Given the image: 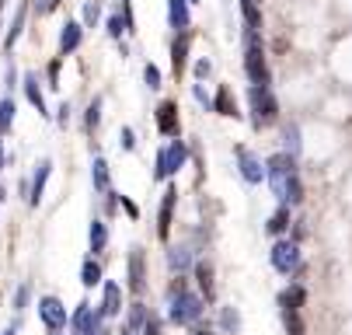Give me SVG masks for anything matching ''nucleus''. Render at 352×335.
I'll list each match as a JSON object with an SVG mask.
<instances>
[{"mask_svg": "<svg viewBox=\"0 0 352 335\" xmlns=\"http://www.w3.org/2000/svg\"><path fill=\"white\" fill-rule=\"evenodd\" d=\"M199 318H203V297L188 294L182 283H175L171 286V321L175 325H192Z\"/></svg>", "mask_w": 352, "mask_h": 335, "instance_id": "obj_1", "label": "nucleus"}, {"mask_svg": "<svg viewBox=\"0 0 352 335\" xmlns=\"http://www.w3.org/2000/svg\"><path fill=\"white\" fill-rule=\"evenodd\" d=\"M293 175H296V158H293V154H276V158H269V164H265V178H269V185H272L276 199L286 203V188H289Z\"/></svg>", "mask_w": 352, "mask_h": 335, "instance_id": "obj_2", "label": "nucleus"}, {"mask_svg": "<svg viewBox=\"0 0 352 335\" xmlns=\"http://www.w3.org/2000/svg\"><path fill=\"white\" fill-rule=\"evenodd\" d=\"M248 50H244V70L251 77V84H269V63H265V53H262V42H258V32H248Z\"/></svg>", "mask_w": 352, "mask_h": 335, "instance_id": "obj_3", "label": "nucleus"}, {"mask_svg": "<svg viewBox=\"0 0 352 335\" xmlns=\"http://www.w3.org/2000/svg\"><path fill=\"white\" fill-rule=\"evenodd\" d=\"M248 98H251V112H255V126H269V122H276L279 105H276V98H272L269 84H251Z\"/></svg>", "mask_w": 352, "mask_h": 335, "instance_id": "obj_4", "label": "nucleus"}, {"mask_svg": "<svg viewBox=\"0 0 352 335\" xmlns=\"http://www.w3.org/2000/svg\"><path fill=\"white\" fill-rule=\"evenodd\" d=\"M185 158H188V151H185V143L182 140H175L171 147H164L161 154H157V164H154V178H168V175H175L182 164H185Z\"/></svg>", "mask_w": 352, "mask_h": 335, "instance_id": "obj_5", "label": "nucleus"}, {"mask_svg": "<svg viewBox=\"0 0 352 335\" xmlns=\"http://www.w3.org/2000/svg\"><path fill=\"white\" fill-rule=\"evenodd\" d=\"M38 318L56 332V328H63V325H67V307H63L56 297H42V301H38Z\"/></svg>", "mask_w": 352, "mask_h": 335, "instance_id": "obj_6", "label": "nucleus"}, {"mask_svg": "<svg viewBox=\"0 0 352 335\" xmlns=\"http://www.w3.org/2000/svg\"><path fill=\"white\" fill-rule=\"evenodd\" d=\"M272 266L279 269V272H293L296 266H300V252H296V245L293 241H279L276 248H272Z\"/></svg>", "mask_w": 352, "mask_h": 335, "instance_id": "obj_7", "label": "nucleus"}, {"mask_svg": "<svg viewBox=\"0 0 352 335\" xmlns=\"http://www.w3.org/2000/svg\"><path fill=\"white\" fill-rule=\"evenodd\" d=\"M234 154H237V161H241V175H244V182H251V185H255V182H262V178H265V168H262V161H258L255 154H251V151L237 147Z\"/></svg>", "mask_w": 352, "mask_h": 335, "instance_id": "obj_8", "label": "nucleus"}, {"mask_svg": "<svg viewBox=\"0 0 352 335\" xmlns=\"http://www.w3.org/2000/svg\"><path fill=\"white\" fill-rule=\"evenodd\" d=\"M146 286V272H143V248H133L129 252V290L133 294H143Z\"/></svg>", "mask_w": 352, "mask_h": 335, "instance_id": "obj_9", "label": "nucleus"}, {"mask_svg": "<svg viewBox=\"0 0 352 335\" xmlns=\"http://www.w3.org/2000/svg\"><path fill=\"white\" fill-rule=\"evenodd\" d=\"M175 203H178V188L171 185L168 193H164V199H161V224H157V234H161V237H168V234H171V217H175Z\"/></svg>", "mask_w": 352, "mask_h": 335, "instance_id": "obj_10", "label": "nucleus"}, {"mask_svg": "<svg viewBox=\"0 0 352 335\" xmlns=\"http://www.w3.org/2000/svg\"><path fill=\"white\" fill-rule=\"evenodd\" d=\"M157 129H161L164 136H178V105H175V102H164V105L157 109Z\"/></svg>", "mask_w": 352, "mask_h": 335, "instance_id": "obj_11", "label": "nucleus"}, {"mask_svg": "<svg viewBox=\"0 0 352 335\" xmlns=\"http://www.w3.org/2000/svg\"><path fill=\"white\" fill-rule=\"evenodd\" d=\"M168 21L175 32H185L188 28V0H168Z\"/></svg>", "mask_w": 352, "mask_h": 335, "instance_id": "obj_12", "label": "nucleus"}, {"mask_svg": "<svg viewBox=\"0 0 352 335\" xmlns=\"http://www.w3.org/2000/svg\"><path fill=\"white\" fill-rule=\"evenodd\" d=\"M185 63H188V35L182 32L175 39V45H171V70H175V77L185 74Z\"/></svg>", "mask_w": 352, "mask_h": 335, "instance_id": "obj_13", "label": "nucleus"}, {"mask_svg": "<svg viewBox=\"0 0 352 335\" xmlns=\"http://www.w3.org/2000/svg\"><path fill=\"white\" fill-rule=\"evenodd\" d=\"M122 311V286L119 283H105V304H102V314L105 318H116Z\"/></svg>", "mask_w": 352, "mask_h": 335, "instance_id": "obj_14", "label": "nucleus"}, {"mask_svg": "<svg viewBox=\"0 0 352 335\" xmlns=\"http://www.w3.org/2000/svg\"><path fill=\"white\" fill-rule=\"evenodd\" d=\"M80 45V25L77 21H67L63 25V32H60V53L67 56V53H74Z\"/></svg>", "mask_w": 352, "mask_h": 335, "instance_id": "obj_15", "label": "nucleus"}, {"mask_svg": "<svg viewBox=\"0 0 352 335\" xmlns=\"http://www.w3.org/2000/svg\"><path fill=\"white\" fill-rule=\"evenodd\" d=\"M49 168H53V164H49V161H42V164H38V171H35V178H32V196H28V203H32V206H38V203H42V193H45V178H49Z\"/></svg>", "mask_w": 352, "mask_h": 335, "instance_id": "obj_16", "label": "nucleus"}, {"mask_svg": "<svg viewBox=\"0 0 352 335\" xmlns=\"http://www.w3.org/2000/svg\"><path fill=\"white\" fill-rule=\"evenodd\" d=\"M241 14H244L248 32H258L262 28V8H258V0H241Z\"/></svg>", "mask_w": 352, "mask_h": 335, "instance_id": "obj_17", "label": "nucleus"}, {"mask_svg": "<svg viewBox=\"0 0 352 335\" xmlns=\"http://www.w3.org/2000/svg\"><path fill=\"white\" fill-rule=\"evenodd\" d=\"M213 109H217L220 116H234V119L241 116V112H237V102H234V94H230V87H227V84L217 91V102H213Z\"/></svg>", "mask_w": 352, "mask_h": 335, "instance_id": "obj_18", "label": "nucleus"}, {"mask_svg": "<svg viewBox=\"0 0 352 335\" xmlns=\"http://www.w3.org/2000/svg\"><path fill=\"white\" fill-rule=\"evenodd\" d=\"M25 94H28V102L38 109V116H45V98H42V91H38V77L35 74H25Z\"/></svg>", "mask_w": 352, "mask_h": 335, "instance_id": "obj_19", "label": "nucleus"}, {"mask_svg": "<svg viewBox=\"0 0 352 335\" xmlns=\"http://www.w3.org/2000/svg\"><path fill=\"white\" fill-rule=\"evenodd\" d=\"M87 237H91V252H102V248L109 245V230H105V224H102V220H91Z\"/></svg>", "mask_w": 352, "mask_h": 335, "instance_id": "obj_20", "label": "nucleus"}, {"mask_svg": "<svg viewBox=\"0 0 352 335\" xmlns=\"http://www.w3.org/2000/svg\"><path fill=\"white\" fill-rule=\"evenodd\" d=\"M91 325H98V314H91V304H77V311H74V328H77V332H87Z\"/></svg>", "mask_w": 352, "mask_h": 335, "instance_id": "obj_21", "label": "nucleus"}, {"mask_svg": "<svg viewBox=\"0 0 352 335\" xmlns=\"http://www.w3.org/2000/svg\"><path fill=\"white\" fill-rule=\"evenodd\" d=\"M91 178H94V188H98V193H109V164H105L102 158H94Z\"/></svg>", "mask_w": 352, "mask_h": 335, "instance_id": "obj_22", "label": "nucleus"}, {"mask_svg": "<svg viewBox=\"0 0 352 335\" xmlns=\"http://www.w3.org/2000/svg\"><path fill=\"white\" fill-rule=\"evenodd\" d=\"M188 262H192L188 248H168V266H171V272H185Z\"/></svg>", "mask_w": 352, "mask_h": 335, "instance_id": "obj_23", "label": "nucleus"}, {"mask_svg": "<svg viewBox=\"0 0 352 335\" xmlns=\"http://www.w3.org/2000/svg\"><path fill=\"white\" fill-rule=\"evenodd\" d=\"M150 318H154V314H150V311H146V307L136 301V304L129 307V332H136V328H146V321H150Z\"/></svg>", "mask_w": 352, "mask_h": 335, "instance_id": "obj_24", "label": "nucleus"}, {"mask_svg": "<svg viewBox=\"0 0 352 335\" xmlns=\"http://www.w3.org/2000/svg\"><path fill=\"white\" fill-rule=\"evenodd\" d=\"M80 283H84V286L102 283V266H98L94 259H87V262H84V269H80Z\"/></svg>", "mask_w": 352, "mask_h": 335, "instance_id": "obj_25", "label": "nucleus"}, {"mask_svg": "<svg viewBox=\"0 0 352 335\" xmlns=\"http://www.w3.org/2000/svg\"><path fill=\"white\" fill-rule=\"evenodd\" d=\"M283 318H286V332H289V335H304V321H300V307H283Z\"/></svg>", "mask_w": 352, "mask_h": 335, "instance_id": "obj_26", "label": "nucleus"}, {"mask_svg": "<svg viewBox=\"0 0 352 335\" xmlns=\"http://www.w3.org/2000/svg\"><path fill=\"white\" fill-rule=\"evenodd\" d=\"M195 276H199V286L206 290V297H213V269H210L206 262H199V266H195Z\"/></svg>", "mask_w": 352, "mask_h": 335, "instance_id": "obj_27", "label": "nucleus"}, {"mask_svg": "<svg viewBox=\"0 0 352 335\" xmlns=\"http://www.w3.org/2000/svg\"><path fill=\"white\" fill-rule=\"evenodd\" d=\"M289 227V210L283 206L279 213H272V220H269V234H283Z\"/></svg>", "mask_w": 352, "mask_h": 335, "instance_id": "obj_28", "label": "nucleus"}, {"mask_svg": "<svg viewBox=\"0 0 352 335\" xmlns=\"http://www.w3.org/2000/svg\"><path fill=\"white\" fill-rule=\"evenodd\" d=\"M11 122H14V102L4 98V102H0V133H4Z\"/></svg>", "mask_w": 352, "mask_h": 335, "instance_id": "obj_29", "label": "nucleus"}, {"mask_svg": "<svg viewBox=\"0 0 352 335\" xmlns=\"http://www.w3.org/2000/svg\"><path fill=\"white\" fill-rule=\"evenodd\" d=\"M304 199V185H300V175H293L289 188H286V203H300Z\"/></svg>", "mask_w": 352, "mask_h": 335, "instance_id": "obj_30", "label": "nucleus"}, {"mask_svg": "<svg viewBox=\"0 0 352 335\" xmlns=\"http://www.w3.org/2000/svg\"><path fill=\"white\" fill-rule=\"evenodd\" d=\"M286 151L296 158L300 154V129L296 126H286Z\"/></svg>", "mask_w": 352, "mask_h": 335, "instance_id": "obj_31", "label": "nucleus"}, {"mask_svg": "<svg viewBox=\"0 0 352 335\" xmlns=\"http://www.w3.org/2000/svg\"><path fill=\"white\" fill-rule=\"evenodd\" d=\"M300 304H304V290H300V286H293V290L283 294V307H300Z\"/></svg>", "mask_w": 352, "mask_h": 335, "instance_id": "obj_32", "label": "nucleus"}, {"mask_svg": "<svg viewBox=\"0 0 352 335\" xmlns=\"http://www.w3.org/2000/svg\"><path fill=\"white\" fill-rule=\"evenodd\" d=\"M143 80H146V87L154 91V87H161V70L154 67V63H146V70H143Z\"/></svg>", "mask_w": 352, "mask_h": 335, "instance_id": "obj_33", "label": "nucleus"}, {"mask_svg": "<svg viewBox=\"0 0 352 335\" xmlns=\"http://www.w3.org/2000/svg\"><path fill=\"white\" fill-rule=\"evenodd\" d=\"M21 25H25V8L18 11V18H14V25H11V32H8V50L18 42V35H21Z\"/></svg>", "mask_w": 352, "mask_h": 335, "instance_id": "obj_34", "label": "nucleus"}, {"mask_svg": "<svg viewBox=\"0 0 352 335\" xmlns=\"http://www.w3.org/2000/svg\"><path fill=\"white\" fill-rule=\"evenodd\" d=\"M220 321H223V328H227V332H237V328H241V318H237V311H230V307H223Z\"/></svg>", "mask_w": 352, "mask_h": 335, "instance_id": "obj_35", "label": "nucleus"}, {"mask_svg": "<svg viewBox=\"0 0 352 335\" xmlns=\"http://www.w3.org/2000/svg\"><path fill=\"white\" fill-rule=\"evenodd\" d=\"M122 32H129V28H126V18L112 14V18H109V35H112V39H119Z\"/></svg>", "mask_w": 352, "mask_h": 335, "instance_id": "obj_36", "label": "nucleus"}, {"mask_svg": "<svg viewBox=\"0 0 352 335\" xmlns=\"http://www.w3.org/2000/svg\"><path fill=\"white\" fill-rule=\"evenodd\" d=\"M98 14H102L98 0H87V4H84V21H87V25H94V21H98Z\"/></svg>", "mask_w": 352, "mask_h": 335, "instance_id": "obj_37", "label": "nucleus"}, {"mask_svg": "<svg viewBox=\"0 0 352 335\" xmlns=\"http://www.w3.org/2000/svg\"><path fill=\"white\" fill-rule=\"evenodd\" d=\"M98 119H102V102H91V109H87V129H94L98 126Z\"/></svg>", "mask_w": 352, "mask_h": 335, "instance_id": "obj_38", "label": "nucleus"}, {"mask_svg": "<svg viewBox=\"0 0 352 335\" xmlns=\"http://www.w3.org/2000/svg\"><path fill=\"white\" fill-rule=\"evenodd\" d=\"M60 4V0H35V8H38V14H49V11H53Z\"/></svg>", "mask_w": 352, "mask_h": 335, "instance_id": "obj_39", "label": "nucleus"}, {"mask_svg": "<svg viewBox=\"0 0 352 335\" xmlns=\"http://www.w3.org/2000/svg\"><path fill=\"white\" fill-rule=\"evenodd\" d=\"M119 140H122V147H126V151H133V147H136V140H133V129H122V133H119Z\"/></svg>", "mask_w": 352, "mask_h": 335, "instance_id": "obj_40", "label": "nucleus"}, {"mask_svg": "<svg viewBox=\"0 0 352 335\" xmlns=\"http://www.w3.org/2000/svg\"><path fill=\"white\" fill-rule=\"evenodd\" d=\"M56 77H60V60L49 63V87H56Z\"/></svg>", "mask_w": 352, "mask_h": 335, "instance_id": "obj_41", "label": "nucleus"}, {"mask_svg": "<svg viewBox=\"0 0 352 335\" xmlns=\"http://www.w3.org/2000/svg\"><path fill=\"white\" fill-rule=\"evenodd\" d=\"M195 77H210V63H206V60L195 63Z\"/></svg>", "mask_w": 352, "mask_h": 335, "instance_id": "obj_42", "label": "nucleus"}, {"mask_svg": "<svg viewBox=\"0 0 352 335\" xmlns=\"http://www.w3.org/2000/svg\"><path fill=\"white\" fill-rule=\"evenodd\" d=\"M14 304H18V307H25V304H28V286H21V290H18V297H14Z\"/></svg>", "mask_w": 352, "mask_h": 335, "instance_id": "obj_43", "label": "nucleus"}, {"mask_svg": "<svg viewBox=\"0 0 352 335\" xmlns=\"http://www.w3.org/2000/svg\"><path fill=\"white\" fill-rule=\"evenodd\" d=\"M80 335H109V332L102 328V321H98V325H91V328H87V332H80Z\"/></svg>", "mask_w": 352, "mask_h": 335, "instance_id": "obj_44", "label": "nucleus"}, {"mask_svg": "<svg viewBox=\"0 0 352 335\" xmlns=\"http://www.w3.org/2000/svg\"><path fill=\"white\" fill-rule=\"evenodd\" d=\"M122 206H126V213H129V217H136V213H140V210H136V203H129L126 196H122Z\"/></svg>", "mask_w": 352, "mask_h": 335, "instance_id": "obj_45", "label": "nucleus"}, {"mask_svg": "<svg viewBox=\"0 0 352 335\" xmlns=\"http://www.w3.org/2000/svg\"><path fill=\"white\" fill-rule=\"evenodd\" d=\"M192 335H213V332H206V328H199V332H192Z\"/></svg>", "mask_w": 352, "mask_h": 335, "instance_id": "obj_46", "label": "nucleus"}, {"mask_svg": "<svg viewBox=\"0 0 352 335\" xmlns=\"http://www.w3.org/2000/svg\"><path fill=\"white\" fill-rule=\"evenodd\" d=\"M14 332H18V328H8V332H0V335H14Z\"/></svg>", "mask_w": 352, "mask_h": 335, "instance_id": "obj_47", "label": "nucleus"}, {"mask_svg": "<svg viewBox=\"0 0 352 335\" xmlns=\"http://www.w3.org/2000/svg\"><path fill=\"white\" fill-rule=\"evenodd\" d=\"M122 335H140V332H129V328H126V332H122Z\"/></svg>", "mask_w": 352, "mask_h": 335, "instance_id": "obj_48", "label": "nucleus"}, {"mask_svg": "<svg viewBox=\"0 0 352 335\" xmlns=\"http://www.w3.org/2000/svg\"><path fill=\"white\" fill-rule=\"evenodd\" d=\"M0 164H4V151H0Z\"/></svg>", "mask_w": 352, "mask_h": 335, "instance_id": "obj_49", "label": "nucleus"}, {"mask_svg": "<svg viewBox=\"0 0 352 335\" xmlns=\"http://www.w3.org/2000/svg\"><path fill=\"white\" fill-rule=\"evenodd\" d=\"M0 8H4V0H0Z\"/></svg>", "mask_w": 352, "mask_h": 335, "instance_id": "obj_50", "label": "nucleus"}]
</instances>
